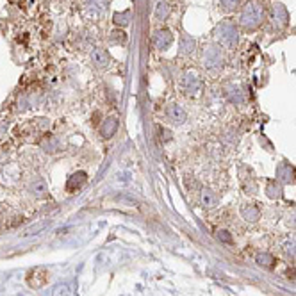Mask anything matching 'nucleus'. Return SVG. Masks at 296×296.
Wrapping results in <instances>:
<instances>
[{
  "label": "nucleus",
  "instance_id": "obj_1",
  "mask_svg": "<svg viewBox=\"0 0 296 296\" xmlns=\"http://www.w3.org/2000/svg\"><path fill=\"white\" fill-rule=\"evenodd\" d=\"M264 16H266V7L260 0H248L243 6L241 14H239V25L245 31H253L262 23Z\"/></svg>",
  "mask_w": 296,
  "mask_h": 296
},
{
  "label": "nucleus",
  "instance_id": "obj_2",
  "mask_svg": "<svg viewBox=\"0 0 296 296\" xmlns=\"http://www.w3.org/2000/svg\"><path fill=\"white\" fill-rule=\"evenodd\" d=\"M216 39L221 46H225V48H235L239 41V34H237V27L234 25V21H230V20L221 21L216 29Z\"/></svg>",
  "mask_w": 296,
  "mask_h": 296
},
{
  "label": "nucleus",
  "instance_id": "obj_3",
  "mask_svg": "<svg viewBox=\"0 0 296 296\" xmlns=\"http://www.w3.org/2000/svg\"><path fill=\"white\" fill-rule=\"evenodd\" d=\"M202 63L205 66V70L210 71V73L220 71L223 68V52H221L220 46L216 45L205 46V50L202 53Z\"/></svg>",
  "mask_w": 296,
  "mask_h": 296
},
{
  "label": "nucleus",
  "instance_id": "obj_4",
  "mask_svg": "<svg viewBox=\"0 0 296 296\" xmlns=\"http://www.w3.org/2000/svg\"><path fill=\"white\" fill-rule=\"evenodd\" d=\"M80 7L84 16L96 20L100 18L107 9V0H80Z\"/></svg>",
  "mask_w": 296,
  "mask_h": 296
},
{
  "label": "nucleus",
  "instance_id": "obj_5",
  "mask_svg": "<svg viewBox=\"0 0 296 296\" xmlns=\"http://www.w3.org/2000/svg\"><path fill=\"white\" fill-rule=\"evenodd\" d=\"M48 277H50L48 270H45V267H34V270H31L27 273V284L32 289H39L48 284Z\"/></svg>",
  "mask_w": 296,
  "mask_h": 296
},
{
  "label": "nucleus",
  "instance_id": "obj_6",
  "mask_svg": "<svg viewBox=\"0 0 296 296\" xmlns=\"http://www.w3.org/2000/svg\"><path fill=\"white\" fill-rule=\"evenodd\" d=\"M270 20H271V25H273V29H277V31L284 29L285 25H287V20H289L287 9H285L282 4H273V7H271Z\"/></svg>",
  "mask_w": 296,
  "mask_h": 296
},
{
  "label": "nucleus",
  "instance_id": "obj_7",
  "mask_svg": "<svg viewBox=\"0 0 296 296\" xmlns=\"http://www.w3.org/2000/svg\"><path fill=\"white\" fill-rule=\"evenodd\" d=\"M171 43H173V34H171L170 31H157L155 34H153V45H155V48L159 50H168L171 46Z\"/></svg>",
  "mask_w": 296,
  "mask_h": 296
},
{
  "label": "nucleus",
  "instance_id": "obj_8",
  "mask_svg": "<svg viewBox=\"0 0 296 296\" xmlns=\"http://www.w3.org/2000/svg\"><path fill=\"white\" fill-rule=\"evenodd\" d=\"M182 86L187 93H196L200 88H202V78L195 73V71H187L182 78Z\"/></svg>",
  "mask_w": 296,
  "mask_h": 296
},
{
  "label": "nucleus",
  "instance_id": "obj_9",
  "mask_svg": "<svg viewBox=\"0 0 296 296\" xmlns=\"http://www.w3.org/2000/svg\"><path fill=\"white\" fill-rule=\"evenodd\" d=\"M89 59H91L93 66H96V68H105L107 64H109V53H107L103 48H93L91 50V56H89Z\"/></svg>",
  "mask_w": 296,
  "mask_h": 296
},
{
  "label": "nucleus",
  "instance_id": "obj_10",
  "mask_svg": "<svg viewBox=\"0 0 296 296\" xmlns=\"http://www.w3.org/2000/svg\"><path fill=\"white\" fill-rule=\"evenodd\" d=\"M86 180H88V175H86L84 171H77V173H73L70 178H68L66 189H68L70 193L77 191V189H80L82 185L86 184Z\"/></svg>",
  "mask_w": 296,
  "mask_h": 296
},
{
  "label": "nucleus",
  "instance_id": "obj_11",
  "mask_svg": "<svg viewBox=\"0 0 296 296\" xmlns=\"http://www.w3.org/2000/svg\"><path fill=\"white\" fill-rule=\"evenodd\" d=\"M166 116L170 118L173 123H184L185 121V118H187V114H185V111L182 109L180 105H177V103H171L170 107L166 109Z\"/></svg>",
  "mask_w": 296,
  "mask_h": 296
},
{
  "label": "nucleus",
  "instance_id": "obj_12",
  "mask_svg": "<svg viewBox=\"0 0 296 296\" xmlns=\"http://www.w3.org/2000/svg\"><path fill=\"white\" fill-rule=\"evenodd\" d=\"M195 46H196V41L195 38L187 34H182L180 36V53L182 56H191L195 52Z\"/></svg>",
  "mask_w": 296,
  "mask_h": 296
},
{
  "label": "nucleus",
  "instance_id": "obj_13",
  "mask_svg": "<svg viewBox=\"0 0 296 296\" xmlns=\"http://www.w3.org/2000/svg\"><path fill=\"white\" fill-rule=\"evenodd\" d=\"M116 130H118V120L116 118H107L105 121H103V125H102V136L103 138H111V136H114L116 134Z\"/></svg>",
  "mask_w": 296,
  "mask_h": 296
},
{
  "label": "nucleus",
  "instance_id": "obj_14",
  "mask_svg": "<svg viewBox=\"0 0 296 296\" xmlns=\"http://www.w3.org/2000/svg\"><path fill=\"white\" fill-rule=\"evenodd\" d=\"M277 175H278V178H282L284 182L294 180V178H292V168L289 166V164H280L277 170Z\"/></svg>",
  "mask_w": 296,
  "mask_h": 296
},
{
  "label": "nucleus",
  "instance_id": "obj_15",
  "mask_svg": "<svg viewBox=\"0 0 296 296\" xmlns=\"http://www.w3.org/2000/svg\"><path fill=\"white\" fill-rule=\"evenodd\" d=\"M171 9L170 6H168L166 2H159L157 4V9H155V16L159 18V20H166L168 16H170Z\"/></svg>",
  "mask_w": 296,
  "mask_h": 296
},
{
  "label": "nucleus",
  "instance_id": "obj_16",
  "mask_svg": "<svg viewBox=\"0 0 296 296\" xmlns=\"http://www.w3.org/2000/svg\"><path fill=\"white\" fill-rule=\"evenodd\" d=\"M243 0H220V6L223 11H227V13H230V11L237 9L239 6H241Z\"/></svg>",
  "mask_w": 296,
  "mask_h": 296
},
{
  "label": "nucleus",
  "instance_id": "obj_17",
  "mask_svg": "<svg viewBox=\"0 0 296 296\" xmlns=\"http://www.w3.org/2000/svg\"><path fill=\"white\" fill-rule=\"evenodd\" d=\"M202 203L205 207H212L214 203H216V196H214L209 189H205V191L202 193Z\"/></svg>",
  "mask_w": 296,
  "mask_h": 296
},
{
  "label": "nucleus",
  "instance_id": "obj_18",
  "mask_svg": "<svg viewBox=\"0 0 296 296\" xmlns=\"http://www.w3.org/2000/svg\"><path fill=\"white\" fill-rule=\"evenodd\" d=\"M128 18H130V11H125V13H116L114 14V21L118 25H127Z\"/></svg>",
  "mask_w": 296,
  "mask_h": 296
},
{
  "label": "nucleus",
  "instance_id": "obj_19",
  "mask_svg": "<svg viewBox=\"0 0 296 296\" xmlns=\"http://www.w3.org/2000/svg\"><path fill=\"white\" fill-rule=\"evenodd\" d=\"M243 214H245V218H248L250 221H255L257 216H259V210H257L255 207H248V209H243Z\"/></svg>",
  "mask_w": 296,
  "mask_h": 296
},
{
  "label": "nucleus",
  "instance_id": "obj_20",
  "mask_svg": "<svg viewBox=\"0 0 296 296\" xmlns=\"http://www.w3.org/2000/svg\"><path fill=\"white\" fill-rule=\"evenodd\" d=\"M284 250L287 253H291V255H296V237L289 239V241L284 245Z\"/></svg>",
  "mask_w": 296,
  "mask_h": 296
},
{
  "label": "nucleus",
  "instance_id": "obj_21",
  "mask_svg": "<svg viewBox=\"0 0 296 296\" xmlns=\"http://www.w3.org/2000/svg\"><path fill=\"white\" fill-rule=\"evenodd\" d=\"M32 189L36 191V195L38 196H41V195H45V191H46V185H45V182H41V180H38L34 185H32Z\"/></svg>",
  "mask_w": 296,
  "mask_h": 296
},
{
  "label": "nucleus",
  "instance_id": "obj_22",
  "mask_svg": "<svg viewBox=\"0 0 296 296\" xmlns=\"http://www.w3.org/2000/svg\"><path fill=\"white\" fill-rule=\"evenodd\" d=\"M220 235H221V239H223V241H230V237L227 235V232H220Z\"/></svg>",
  "mask_w": 296,
  "mask_h": 296
},
{
  "label": "nucleus",
  "instance_id": "obj_23",
  "mask_svg": "<svg viewBox=\"0 0 296 296\" xmlns=\"http://www.w3.org/2000/svg\"><path fill=\"white\" fill-rule=\"evenodd\" d=\"M292 275H296V270H292Z\"/></svg>",
  "mask_w": 296,
  "mask_h": 296
},
{
  "label": "nucleus",
  "instance_id": "obj_24",
  "mask_svg": "<svg viewBox=\"0 0 296 296\" xmlns=\"http://www.w3.org/2000/svg\"><path fill=\"white\" fill-rule=\"evenodd\" d=\"M0 228H2V227H0Z\"/></svg>",
  "mask_w": 296,
  "mask_h": 296
}]
</instances>
